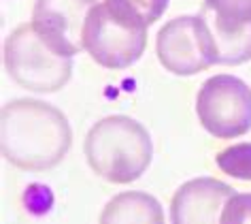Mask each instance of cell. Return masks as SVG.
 <instances>
[{
  "instance_id": "4fadbf2b",
  "label": "cell",
  "mask_w": 251,
  "mask_h": 224,
  "mask_svg": "<svg viewBox=\"0 0 251 224\" xmlns=\"http://www.w3.org/2000/svg\"><path fill=\"white\" fill-rule=\"evenodd\" d=\"M219 224H251V192H236L226 203Z\"/></svg>"
},
{
  "instance_id": "6da1fadb",
  "label": "cell",
  "mask_w": 251,
  "mask_h": 224,
  "mask_svg": "<svg viewBox=\"0 0 251 224\" xmlns=\"http://www.w3.org/2000/svg\"><path fill=\"white\" fill-rule=\"evenodd\" d=\"M73 130L58 107L34 98H17L0 113V149L4 160L24 171H47L71 149Z\"/></svg>"
},
{
  "instance_id": "7a4b0ae2",
  "label": "cell",
  "mask_w": 251,
  "mask_h": 224,
  "mask_svg": "<svg viewBox=\"0 0 251 224\" xmlns=\"http://www.w3.org/2000/svg\"><path fill=\"white\" fill-rule=\"evenodd\" d=\"M87 165L111 184L136 182L149 169L153 143L147 128L128 115L102 117L85 137Z\"/></svg>"
},
{
  "instance_id": "7c38bea8",
  "label": "cell",
  "mask_w": 251,
  "mask_h": 224,
  "mask_svg": "<svg viewBox=\"0 0 251 224\" xmlns=\"http://www.w3.org/2000/svg\"><path fill=\"white\" fill-rule=\"evenodd\" d=\"M115 2L145 24L147 28L158 22L168 7V0H115Z\"/></svg>"
},
{
  "instance_id": "5b68a950",
  "label": "cell",
  "mask_w": 251,
  "mask_h": 224,
  "mask_svg": "<svg viewBox=\"0 0 251 224\" xmlns=\"http://www.w3.org/2000/svg\"><path fill=\"white\" fill-rule=\"evenodd\" d=\"M211 64L251 60V0H204L198 13Z\"/></svg>"
},
{
  "instance_id": "52a82bcc",
  "label": "cell",
  "mask_w": 251,
  "mask_h": 224,
  "mask_svg": "<svg viewBox=\"0 0 251 224\" xmlns=\"http://www.w3.org/2000/svg\"><path fill=\"white\" fill-rule=\"evenodd\" d=\"M96 4V0H36L30 24L51 52L71 58L85 49V22Z\"/></svg>"
},
{
  "instance_id": "8992f818",
  "label": "cell",
  "mask_w": 251,
  "mask_h": 224,
  "mask_svg": "<svg viewBox=\"0 0 251 224\" xmlns=\"http://www.w3.org/2000/svg\"><path fill=\"white\" fill-rule=\"evenodd\" d=\"M196 113L217 139H234L251 130V88L234 75L209 77L198 90Z\"/></svg>"
},
{
  "instance_id": "30bf717a",
  "label": "cell",
  "mask_w": 251,
  "mask_h": 224,
  "mask_svg": "<svg viewBox=\"0 0 251 224\" xmlns=\"http://www.w3.org/2000/svg\"><path fill=\"white\" fill-rule=\"evenodd\" d=\"M98 224H166L164 209L153 195L130 190L104 205Z\"/></svg>"
},
{
  "instance_id": "9c48e42d",
  "label": "cell",
  "mask_w": 251,
  "mask_h": 224,
  "mask_svg": "<svg viewBox=\"0 0 251 224\" xmlns=\"http://www.w3.org/2000/svg\"><path fill=\"white\" fill-rule=\"evenodd\" d=\"M236 192L213 177H196L181 184L171 201L173 224H219L226 203Z\"/></svg>"
},
{
  "instance_id": "3957f363",
  "label": "cell",
  "mask_w": 251,
  "mask_h": 224,
  "mask_svg": "<svg viewBox=\"0 0 251 224\" xmlns=\"http://www.w3.org/2000/svg\"><path fill=\"white\" fill-rule=\"evenodd\" d=\"M83 47L100 66L128 68L145 52L147 26L115 0H102L87 15Z\"/></svg>"
},
{
  "instance_id": "277c9868",
  "label": "cell",
  "mask_w": 251,
  "mask_h": 224,
  "mask_svg": "<svg viewBox=\"0 0 251 224\" xmlns=\"http://www.w3.org/2000/svg\"><path fill=\"white\" fill-rule=\"evenodd\" d=\"M4 68L26 90L58 92L71 79L73 62L51 52L32 24H20L4 41Z\"/></svg>"
},
{
  "instance_id": "8fae6325",
  "label": "cell",
  "mask_w": 251,
  "mask_h": 224,
  "mask_svg": "<svg viewBox=\"0 0 251 224\" xmlns=\"http://www.w3.org/2000/svg\"><path fill=\"white\" fill-rule=\"evenodd\" d=\"M217 167L228 177L251 182V143H236L217 154Z\"/></svg>"
},
{
  "instance_id": "ba28073f",
  "label": "cell",
  "mask_w": 251,
  "mask_h": 224,
  "mask_svg": "<svg viewBox=\"0 0 251 224\" xmlns=\"http://www.w3.org/2000/svg\"><path fill=\"white\" fill-rule=\"evenodd\" d=\"M155 54L166 71L181 77H190L213 66L198 15H181L164 24L155 39Z\"/></svg>"
}]
</instances>
